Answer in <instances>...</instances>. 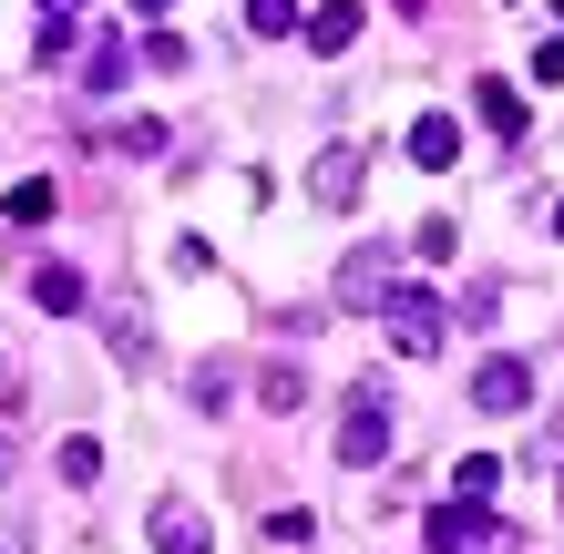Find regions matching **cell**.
Instances as JSON below:
<instances>
[{
	"instance_id": "obj_1",
	"label": "cell",
	"mask_w": 564,
	"mask_h": 554,
	"mask_svg": "<svg viewBox=\"0 0 564 554\" xmlns=\"http://www.w3.org/2000/svg\"><path fill=\"white\" fill-rule=\"evenodd\" d=\"M380 329H390V349H401V360H442V339H452V308L431 298V287H390Z\"/></svg>"
},
{
	"instance_id": "obj_2",
	"label": "cell",
	"mask_w": 564,
	"mask_h": 554,
	"mask_svg": "<svg viewBox=\"0 0 564 554\" xmlns=\"http://www.w3.org/2000/svg\"><path fill=\"white\" fill-rule=\"evenodd\" d=\"M339 463H349V472L390 463V390H380V380L349 390V411H339Z\"/></svg>"
},
{
	"instance_id": "obj_3",
	"label": "cell",
	"mask_w": 564,
	"mask_h": 554,
	"mask_svg": "<svg viewBox=\"0 0 564 554\" xmlns=\"http://www.w3.org/2000/svg\"><path fill=\"white\" fill-rule=\"evenodd\" d=\"M431 554H523V544L492 503H442L431 513Z\"/></svg>"
},
{
	"instance_id": "obj_4",
	"label": "cell",
	"mask_w": 564,
	"mask_h": 554,
	"mask_svg": "<svg viewBox=\"0 0 564 554\" xmlns=\"http://www.w3.org/2000/svg\"><path fill=\"white\" fill-rule=\"evenodd\" d=\"M308 195H318L328 216H349L359 195H370V154H359V144H328L318 165H308Z\"/></svg>"
},
{
	"instance_id": "obj_5",
	"label": "cell",
	"mask_w": 564,
	"mask_h": 554,
	"mask_svg": "<svg viewBox=\"0 0 564 554\" xmlns=\"http://www.w3.org/2000/svg\"><path fill=\"white\" fill-rule=\"evenodd\" d=\"M473 411H492V421L534 411V370H523V360H482L473 370Z\"/></svg>"
},
{
	"instance_id": "obj_6",
	"label": "cell",
	"mask_w": 564,
	"mask_h": 554,
	"mask_svg": "<svg viewBox=\"0 0 564 554\" xmlns=\"http://www.w3.org/2000/svg\"><path fill=\"white\" fill-rule=\"evenodd\" d=\"M154 554H216V524H206L185 493H164V503H154Z\"/></svg>"
},
{
	"instance_id": "obj_7",
	"label": "cell",
	"mask_w": 564,
	"mask_h": 554,
	"mask_svg": "<svg viewBox=\"0 0 564 554\" xmlns=\"http://www.w3.org/2000/svg\"><path fill=\"white\" fill-rule=\"evenodd\" d=\"M339 298H349V308H390V257H380V247H359L349 268H339Z\"/></svg>"
},
{
	"instance_id": "obj_8",
	"label": "cell",
	"mask_w": 564,
	"mask_h": 554,
	"mask_svg": "<svg viewBox=\"0 0 564 554\" xmlns=\"http://www.w3.org/2000/svg\"><path fill=\"white\" fill-rule=\"evenodd\" d=\"M473 113H482V123H492L503 144H523V93H513L503 73H482V83H473Z\"/></svg>"
},
{
	"instance_id": "obj_9",
	"label": "cell",
	"mask_w": 564,
	"mask_h": 554,
	"mask_svg": "<svg viewBox=\"0 0 564 554\" xmlns=\"http://www.w3.org/2000/svg\"><path fill=\"white\" fill-rule=\"evenodd\" d=\"M134 73H144V52H123L113 31H104V42H93V62H83V83H93V93H123Z\"/></svg>"
},
{
	"instance_id": "obj_10",
	"label": "cell",
	"mask_w": 564,
	"mask_h": 554,
	"mask_svg": "<svg viewBox=\"0 0 564 554\" xmlns=\"http://www.w3.org/2000/svg\"><path fill=\"white\" fill-rule=\"evenodd\" d=\"M503 493V463H492V452H462L452 463V503H492Z\"/></svg>"
},
{
	"instance_id": "obj_11",
	"label": "cell",
	"mask_w": 564,
	"mask_h": 554,
	"mask_svg": "<svg viewBox=\"0 0 564 554\" xmlns=\"http://www.w3.org/2000/svg\"><path fill=\"white\" fill-rule=\"evenodd\" d=\"M349 42H359V0H328V11L308 21V52H328V62H339Z\"/></svg>"
},
{
	"instance_id": "obj_12",
	"label": "cell",
	"mask_w": 564,
	"mask_h": 554,
	"mask_svg": "<svg viewBox=\"0 0 564 554\" xmlns=\"http://www.w3.org/2000/svg\"><path fill=\"white\" fill-rule=\"evenodd\" d=\"M452 154H462V123L452 113H421L411 123V165H452Z\"/></svg>"
},
{
	"instance_id": "obj_13",
	"label": "cell",
	"mask_w": 564,
	"mask_h": 554,
	"mask_svg": "<svg viewBox=\"0 0 564 554\" xmlns=\"http://www.w3.org/2000/svg\"><path fill=\"white\" fill-rule=\"evenodd\" d=\"M31 298H42L52 318H73V308H83V268H62V257H52V268L31 278Z\"/></svg>"
},
{
	"instance_id": "obj_14",
	"label": "cell",
	"mask_w": 564,
	"mask_h": 554,
	"mask_svg": "<svg viewBox=\"0 0 564 554\" xmlns=\"http://www.w3.org/2000/svg\"><path fill=\"white\" fill-rule=\"evenodd\" d=\"M0 216H11V226H42V216H52V185H42V175H21L11 195H0Z\"/></svg>"
},
{
	"instance_id": "obj_15",
	"label": "cell",
	"mask_w": 564,
	"mask_h": 554,
	"mask_svg": "<svg viewBox=\"0 0 564 554\" xmlns=\"http://www.w3.org/2000/svg\"><path fill=\"white\" fill-rule=\"evenodd\" d=\"M62 482H104V442H93V432L62 442Z\"/></svg>"
},
{
	"instance_id": "obj_16",
	"label": "cell",
	"mask_w": 564,
	"mask_h": 554,
	"mask_svg": "<svg viewBox=\"0 0 564 554\" xmlns=\"http://www.w3.org/2000/svg\"><path fill=\"white\" fill-rule=\"evenodd\" d=\"M247 31H257V42H288V31H297V0H247Z\"/></svg>"
},
{
	"instance_id": "obj_17",
	"label": "cell",
	"mask_w": 564,
	"mask_h": 554,
	"mask_svg": "<svg viewBox=\"0 0 564 554\" xmlns=\"http://www.w3.org/2000/svg\"><path fill=\"white\" fill-rule=\"evenodd\" d=\"M226 401H237V370L206 360V370H195V411H226Z\"/></svg>"
},
{
	"instance_id": "obj_18",
	"label": "cell",
	"mask_w": 564,
	"mask_h": 554,
	"mask_svg": "<svg viewBox=\"0 0 564 554\" xmlns=\"http://www.w3.org/2000/svg\"><path fill=\"white\" fill-rule=\"evenodd\" d=\"M257 401H268V411H297V401H308V380H297V370H288V360H278V370H268V380H257Z\"/></svg>"
},
{
	"instance_id": "obj_19",
	"label": "cell",
	"mask_w": 564,
	"mask_h": 554,
	"mask_svg": "<svg viewBox=\"0 0 564 554\" xmlns=\"http://www.w3.org/2000/svg\"><path fill=\"white\" fill-rule=\"evenodd\" d=\"M144 73H195V52L175 42V31H154V42H144Z\"/></svg>"
},
{
	"instance_id": "obj_20",
	"label": "cell",
	"mask_w": 564,
	"mask_h": 554,
	"mask_svg": "<svg viewBox=\"0 0 564 554\" xmlns=\"http://www.w3.org/2000/svg\"><path fill=\"white\" fill-rule=\"evenodd\" d=\"M164 144H175V134H164V123H154V113H134V123H123V154H144V165H154V154H164Z\"/></svg>"
},
{
	"instance_id": "obj_21",
	"label": "cell",
	"mask_w": 564,
	"mask_h": 554,
	"mask_svg": "<svg viewBox=\"0 0 564 554\" xmlns=\"http://www.w3.org/2000/svg\"><path fill=\"white\" fill-rule=\"evenodd\" d=\"M534 83H564V42H544V52H534Z\"/></svg>"
},
{
	"instance_id": "obj_22",
	"label": "cell",
	"mask_w": 564,
	"mask_h": 554,
	"mask_svg": "<svg viewBox=\"0 0 564 554\" xmlns=\"http://www.w3.org/2000/svg\"><path fill=\"white\" fill-rule=\"evenodd\" d=\"M73 11H83V0H42V21H73Z\"/></svg>"
},
{
	"instance_id": "obj_23",
	"label": "cell",
	"mask_w": 564,
	"mask_h": 554,
	"mask_svg": "<svg viewBox=\"0 0 564 554\" xmlns=\"http://www.w3.org/2000/svg\"><path fill=\"white\" fill-rule=\"evenodd\" d=\"M134 11H144V21H164V11H175V0H134Z\"/></svg>"
},
{
	"instance_id": "obj_24",
	"label": "cell",
	"mask_w": 564,
	"mask_h": 554,
	"mask_svg": "<svg viewBox=\"0 0 564 554\" xmlns=\"http://www.w3.org/2000/svg\"><path fill=\"white\" fill-rule=\"evenodd\" d=\"M554 237H564V206H554Z\"/></svg>"
},
{
	"instance_id": "obj_25",
	"label": "cell",
	"mask_w": 564,
	"mask_h": 554,
	"mask_svg": "<svg viewBox=\"0 0 564 554\" xmlns=\"http://www.w3.org/2000/svg\"><path fill=\"white\" fill-rule=\"evenodd\" d=\"M0 380H11V360H0Z\"/></svg>"
},
{
	"instance_id": "obj_26",
	"label": "cell",
	"mask_w": 564,
	"mask_h": 554,
	"mask_svg": "<svg viewBox=\"0 0 564 554\" xmlns=\"http://www.w3.org/2000/svg\"><path fill=\"white\" fill-rule=\"evenodd\" d=\"M554 503H564V493H554Z\"/></svg>"
}]
</instances>
